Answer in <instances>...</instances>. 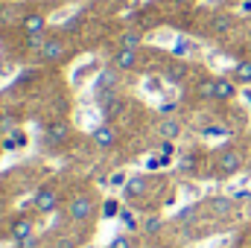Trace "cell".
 I'll use <instances>...</instances> for the list:
<instances>
[{"label": "cell", "instance_id": "d6986e66", "mask_svg": "<svg viewBox=\"0 0 251 248\" xmlns=\"http://www.w3.org/2000/svg\"><path fill=\"white\" fill-rule=\"evenodd\" d=\"M137 44H140V35H137V32H123L120 47H131V50H137Z\"/></svg>", "mask_w": 251, "mask_h": 248}, {"label": "cell", "instance_id": "6da1fadb", "mask_svg": "<svg viewBox=\"0 0 251 248\" xmlns=\"http://www.w3.org/2000/svg\"><path fill=\"white\" fill-rule=\"evenodd\" d=\"M243 170V155L234 152V149H222L216 155V175L219 178H228V175H237Z\"/></svg>", "mask_w": 251, "mask_h": 248}, {"label": "cell", "instance_id": "5bb4252c", "mask_svg": "<svg viewBox=\"0 0 251 248\" xmlns=\"http://www.w3.org/2000/svg\"><path fill=\"white\" fill-rule=\"evenodd\" d=\"M167 79H170V82H176V85H178V82H184V79H187V67H184L181 62H173L170 67H167Z\"/></svg>", "mask_w": 251, "mask_h": 248}, {"label": "cell", "instance_id": "2e32d148", "mask_svg": "<svg viewBox=\"0 0 251 248\" xmlns=\"http://www.w3.org/2000/svg\"><path fill=\"white\" fill-rule=\"evenodd\" d=\"M234 79L237 82H243V85H249L251 82V62H240L234 67Z\"/></svg>", "mask_w": 251, "mask_h": 248}, {"label": "cell", "instance_id": "484cf974", "mask_svg": "<svg viewBox=\"0 0 251 248\" xmlns=\"http://www.w3.org/2000/svg\"><path fill=\"white\" fill-rule=\"evenodd\" d=\"M0 131H12V117H0Z\"/></svg>", "mask_w": 251, "mask_h": 248}, {"label": "cell", "instance_id": "e0dca14e", "mask_svg": "<svg viewBox=\"0 0 251 248\" xmlns=\"http://www.w3.org/2000/svg\"><path fill=\"white\" fill-rule=\"evenodd\" d=\"M161 228H164V219H161V216L143 219V231H146V234H161Z\"/></svg>", "mask_w": 251, "mask_h": 248}, {"label": "cell", "instance_id": "44dd1931", "mask_svg": "<svg viewBox=\"0 0 251 248\" xmlns=\"http://www.w3.org/2000/svg\"><path fill=\"white\" fill-rule=\"evenodd\" d=\"M120 219H123V225L128 228V231H137V219H134V213H131V210H123V213H120Z\"/></svg>", "mask_w": 251, "mask_h": 248}, {"label": "cell", "instance_id": "cb8c5ba5", "mask_svg": "<svg viewBox=\"0 0 251 248\" xmlns=\"http://www.w3.org/2000/svg\"><path fill=\"white\" fill-rule=\"evenodd\" d=\"M251 193L249 190H234V201H249Z\"/></svg>", "mask_w": 251, "mask_h": 248}, {"label": "cell", "instance_id": "ffe728a7", "mask_svg": "<svg viewBox=\"0 0 251 248\" xmlns=\"http://www.w3.org/2000/svg\"><path fill=\"white\" fill-rule=\"evenodd\" d=\"M102 213H105L108 219H111V216H120V213H123V210H120V201H114V198H108V201L102 204Z\"/></svg>", "mask_w": 251, "mask_h": 248}, {"label": "cell", "instance_id": "83f0119b", "mask_svg": "<svg viewBox=\"0 0 251 248\" xmlns=\"http://www.w3.org/2000/svg\"><path fill=\"white\" fill-rule=\"evenodd\" d=\"M128 178H123V173H117V175H111V184H126Z\"/></svg>", "mask_w": 251, "mask_h": 248}, {"label": "cell", "instance_id": "5b68a950", "mask_svg": "<svg viewBox=\"0 0 251 248\" xmlns=\"http://www.w3.org/2000/svg\"><path fill=\"white\" fill-rule=\"evenodd\" d=\"M91 140L100 146V149H111L114 143H117V134H114V128L108 123H102V125H97L94 131H91Z\"/></svg>", "mask_w": 251, "mask_h": 248}, {"label": "cell", "instance_id": "ba28073f", "mask_svg": "<svg viewBox=\"0 0 251 248\" xmlns=\"http://www.w3.org/2000/svg\"><path fill=\"white\" fill-rule=\"evenodd\" d=\"M237 97V85L225 76H216L213 79V99H234Z\"/></svg>", "mask_w": 251, "mask_h": 248}, {"label": "cell", "instance_id": "30bf717a", "mask_svg": "<svg viewBox=\"0 0 251 248\" xmlns=\"http://www.w3.org/2000/svg\"><path fill=\"white\" fill-rule=\"evenodd\" d=\"M146 187H149V181H146L143 175H131L123 184V193H126V198H140V196L146 193Z\"/></svg>", "mask_w": 251, "mask_h": 248}, {"label": "cell", "instance_id": "3957f363", "mask_svg": "<svg viewBox=\"0 0 251 248\" xmlns=\"http://www.w3.org/2000/svg\"><path fill=\"white\" fill-rule=\"evenodd\" d=\"M56 204H59V193H56L53 187H41V190L32 196V207H35L38 213H53Z\"/></svg>", "mask_w": 251, "mask_h": 248}, {"label": "cell", "instance_id": "8fae6325", "mask_svg": "<svg viewBox=\"0 0 251 248\" xmlns=\"http://www.w3.org/2000/svg\"><path fill=\"white\" fill-rule=\"evenodd\" d=\"M207 204H210V210H213V213H222V216H228V213L234 210V196H231V198H228V196H213Z\"/></svg>", "mask_w": 251, "mask_h": 248}, {"label": "cell", "instance_id": "277c9868", "mask_svg": "<svg viewBox=\"0 0 251 248\" xmlns=\"http://www.w3.org/2000/svg\"><path fill=\"white\" fill-rule=\"evenodd\" d=\"M29 237H35V225H32V219H29V216H18V219L12 222V228H9V240L21 243V240H29Z\"/></svg>", "mask_w": 251, "mask_h": 248}, {"label": "cell", "instance_id": "8992f818", "mask_svg": "<svg viewBox=\"0 0 251 248\" xmlns=\"http://www.w3.org/2000/svg\"><path fill=\"white\" fill-rule=\"evenodd\" d=\"M38 56H41L44 62H59V59L64 56V41L62 38H47L44 47L38 50Z\"/></svg>", "mask_w": 251, "mask_h": 248}, {"label": "cell", "instance_id": "9c48e42d", "mask_svg": "<svg viewBox=\"0 0 251 248\" xmlns=\"http://www.w3.org/2000/svg\"><path fill=\"white\" fill-rule=\"evenodd\" d=\"M134 64H137V50L120 47V50L114 53V67H117V70H131Z\"/></svg>", "mask_w": 251, "mask_h": 248}, {"label": "cell", "instance_id": "4fadbf2b", "mask_svg": "<svg viewBox=\"0 0 251 248\" xmlns=\"http://www.w3.org/2000/svg\"><path fill=\"white\" fill-rule=\"evenodd\" d=\"M161 134H164V140H178V134H181V123H178L176 117H167V120L161 123Z\"/></svg>", "mask_w": 251, "mask_h": 248}, {"label": "cell", "instance_id": "7402d4cb", "mask_svg": "<svg viewBox=\"0 0 251 248\" xmlns=\"http://www.w3.org/2000/svg\"><path fill=\"white\" fill-rule=\"evenodd\" d=\"M231 24H234V21H231V18H228V15H219V18H216V21H213V26H216V29H219V32H228V29H231Z\"/></svg>", "mask_w": 251, "mask_h": 248}, {"label": "cell", "instance_id": "d4e9b609", "mask_svg": "<svg viewBox=\"0 0 251 248\" xmlns=\"http://www.w3.org/2000/svg\"><path fill=\"white\" fill-rule=\"evenodd\" d=\"M18 248H38V240H35V237H29V240H21V243H18Z\"/></svg>", "mask_w": 251, "mask_h": 248}, {"label": "cell", "instance_id": "9a60e30c", "mask_svg": "<svg viewBox=\"0 0 251 248\" xmlns=\"http://www.w3.org/2000/svg\"><path fill=\"white\" fill-rule=\"evenodd\" d=\"M64 137H67V125L64 123H56L47 128V143H62Z\"/></svg>", "mask_w": 251, "mask_h": 248}, {"label": "cell", "instance_id": "603a6c76", "mask_svg": "<svg viewBox=\"0 0 251 248\" xmlns=\"http://www.w3.org/2000/svg\"><path fill=\"white\" fill-rule=\"evenodd\" d=\"M199 97H204V99H213V79L199 85Z\"/></svg>", "mask_w": 251, "mask_h": 248}, {"label": "cell", "instance_id": "7c38bea8", "mask_svg": "<svg viewBox=\"0 0 251 248\" xmlns=\"http://www.w3.org/2000/svg\"><path fill=\"white\" fill-rule=\"evenodd\" d=\"M24 32L26 35H41L44 32V15H26L24 18Z\"/></svg>", "mask_w": 251, "mask_h": 248}, {"label": "cell", "instance_id": "f1b7e54d", "mask_svg": "<svg viewBox=\"0 0 251 248\" xmlns=\"http://www.w3.org/2000/svg\"><path fill=\"white\" fill-rule=\"evenodd\" d=\"M176 3H190V0H176Z\"/></svg>", "mask_w": 251, "mask_h": 248}, {"label": "cell", "instance_id": "ac0fdd59", "mask_svg": "<svg viewBox=\"0 0 251 248\" xmlns=\"http://www.w3.org/2000/svg\"><path fill=\"white\" fill-rule=\"evenodd\" d=\"M108 248H134V240H131L128 234H117V237L108 243Z\"/></svg>", "mask_w": 251, "mask_h": 248}, {"label": "cell", "instance_id": "7a4b0ae2", "mask_svg": "<svg viewBox=\"0 0 251 248\" xmlns=\"http://www.w3.org/2000/svg\"><path fill=\"white\" fill-rule=\"evenodd\" d=\"M94 198L91 196H85V193H79V196H73L70 198V204H67V216L73 219V222H85V219H91L94 216Z\"/></svg>", "mask_w": 251, "mask_h": 248}, {"label": "cell", "instance_id": "52a82bcc", "mask_svg": "<svg viewBox=\"0 0 251 248\" xmlns=\"http://www.w3.org/2000/svg\"><path fill=\"white\" fill-rule=\"evenodd\" d=\"M117 82H120L117 67H105V70L100 73V79H97V94H111V91H117Z\"/></svg>", "mask_w": 251, "mask_h": 248}, {"label": "cell", "instance_id": "4316f807", "mask_svg": "<svg viewBox=\"0 0 251 248\" xmlns=\"http://www.w3.org/2000/svg\"><path fill=\"white\" fill-rule=\"evenodd\" d=\"M161 149H164V155H173V152H176V146H173V140H164V143H161Z\"/></svg>", "mask_w": 251, "mask_h": 248}]
</instances>
